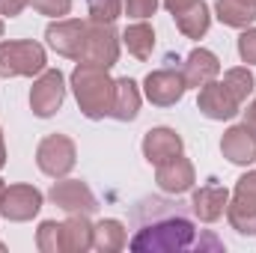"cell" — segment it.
<instances>
[{"label": "cell", "instance_id": "6da1fadb", "mask_svg": "<svg viewBox=\"0 0 256 253\" xmlns=\"http://www.w3.org/2000/svg\"><path fill=\"white\" fill-rule=\"evenodd\" d=\"M194 224L179 212V208H167L164 214H158L155 220L143 224L134 238L128 242V248L134 253H170V250H188L194 244Z\"/></svg>", "mask_w": 256, "mask_h": 253}, {"label": "cell", "instance_id": "2e32d148", "mask_svg": "<svg viewBox=\"0 0 256 253\" xmlns=\"http://www.w3.org/2000/svg\"><path fill=\"white\" fill-rule=\"evenodd\" d=\"M182 149H185L182 137L167 126L149 128L146 137H143V158H146L149 164H155V167L164 164V161L173 158V155H182Z\"/></svg>", "mask_w": 256, "mask_h": 253}, {"label": "cell", "instance_id": "f546056e", "mask_svg": "<svg viewBox=\"0 0 256 253\" xmlns=\"http://www.w3.org/2000/svg\"><path fill=\"white\" fill-rule=\"evenodd\" d=\"M30 0H0V15H6V18H15V15H21L24 12V6H27Z\"/></svg>", "mask_w": 256, "mask_h": 253}, {"label": "cell", "instance_id": "44dd1931", "mask_svg": "<svg viewBox=\"0 0 256 253\" xmlns=\"http://www.w3.org/2000/svg\"><path fill=\"white\" fill-rule=\"evenodd\" d=\"M122 45L128 48L131 57L137 60H149L152 51H155V30L146 24V21H137L122 30Z\"/></svg>", "mask_w": 256, "mask_h": 253}, {"label": "cell", "instance_id": "83f0119b", "mask_svg": "<svg viewBox=\"0 0 256 253\" xmlns=\"http://www.w3.org/2000/svg\"><path fill=\"white\" fill-rule=\"evenodd\" d=\"M30 6L39 15H51V18H63L72 9V0H30Z\"/></svg>", "mask_w": 256, "mask_h": 253}, {"label": "cell", "instance_id": "5b68a950", "mask_svg": "<svg viewBox=\"0 0 256 253\" xmlns=\"http://www.w3.org/2000/svg\"><path fill=\"white\" fill-rule=\"evenodd\" d=\"M120 39L122 36L114 30V24H96V21H90L78 63H92V66H102V68L116 66V60H120Z\"/></svg>", "mask_w": 256, "mask_h": 253}, {"label": "cell", "instance_id": "ffe728a7", "mask_svg": "<svg viewBox=\"0 0 256 253\" xmlns=\"http://www.w3.org/2000/svg\"><path fill=\"white\" fill-rule=\"evenodd\" d=\"M128 244L126 226L116 218H104L98 224H92V250L98 253H116Z\"/></svg>", "mask_w": 256, "mask_h": 253}, {"label": "cell", "instance_id": "4fadbf2b", "mask_svg": "<svg viewBox=\"0 0 256 253\" xmlns=\"http://www.w3.org/2000/svg\"><path fill=\"white\" fill-rule=\"evenodd\" d=\"M155 182L164 194H188L196 182V173H194V164L185 155H173L167 158L164 164L155 167Z\"/></svg>", "mask_w": 256, "mask_h": 253}, {"label": "cell", "instance_id": "7a4b0ae2", "mask_svg": "<svg viewBox=\"0 0 256 253\" xmlns=\"http://www.w3.org/2000/svg\"><path fill=\"white\" fill-rule=\"evenodd\" d=\"M72 92L86 120H104L114 108V78L108 68L92 63H78L72 72Z\"/></svg>", "mask_w": 256, "mask_h": 253}, {"label": "cell", "instance_id": "4dcf8cb0", "mask_svg": "<svg viewBox=\"0 0 256 253\" xmlns=\"http://www.w3.org/2000/svg\"><path fill=\"white\" fill-rule=\"evenodd\" d=\"M200 0H164V6H167V12L176 18V15H182V12H188L191 6H196Z\"/></svg>", "mask_w": 256, "mask_h": 253}, {"label": "cell", "instance_id": "277c9868", "mask_svg": "<svg viewBox=\"0 0 256 253\" xmlns=\"http://www.w3.org/2000/svg\"><path fill=\"white\" fill-rule=\"evenodd\" d=\"M226 220L238 236H256V170H248L226 202Z\"/></svg>", "mask_w": 256, "mask_h": 253}, {"label": "cell", "instance_id": "3957f363", "mask_svg": "<svg viewBox=\"0 0 256 253\" xmlns=\"http://www.w3.org/2000/svg\"><path fill=\"white\" fill-rule=\"evenodd\" d=\"M45 48L33 39L0 42V78H33L45 72Z\"/></svg>", "mask_w": 256, "mask_h": 253}, {"label": "cell", "instance_id": "603a6c76", "mask_svg": "<svg viewBox=\"0 0 256 253\" xmlns=\"http://www.w3.org/2000/svg\"><path fill=\"white\" fill-rule=\"evenodd\" d=\"M214 12H218V18L226 27H238V30L250 27L256 21V9L248 6V3H242V0H218L214 3Z\"/></svg>", "mask_w": 256, "mask_h": 253}, {"label": "cell", "instance_id": "1f68e13d", "mask_svg": "<svg viewBox=\"0 0 256 253\" xmlns=\"http://www.w3.org/2000/svg\"><path fill=\"white\" fill-rule=\"evenodd\" d=\"M244 122H248V126H254V128H256V98H254V102H250V108H248V120H244Z\"/></svg>", "mask_w": 256, "mask_h": 253}, {"label": "cell", "instance_id": "8992f818", "mask_svg": "<svg viewBox=\"0 0 256 253\" xmlns=\"http://www.w3.org/2000/svg\"><path fill=\"white\" fill-rule=\"evenodd\" d=\"M74 161H78V149L74 140L66 134H48L36 149V164L51 179H66L74 170Z\"/></svg>", "mask_w": 256, "mask_h": 253}, {"label": "cell", "instance_id": "e575fe53", "mask_svg": "<svg viewBox=\"0 0 256 253\" xmlns=\"http://www.w3.org/2000/svg\"><path fill=\"white\" fill-rule=\"evenodd\" d=\"M3 190H6V185H3V179H0V196H3Z\"/></svg>", "mask_w": 256, "mask_h": 253}, {"label": "cell", "instance_id": "836d02e7", "mask_svg": "<svg viewBox=\"0 0 256 253\" xmlns=\"http://www.w3.org/2000/svg\"><path fill=\"white\" fill-rule=\"evenodd\" d=\"M242 3H248V6H254L256 9V0H242Z\"/></svg>", "mask_w": 256, "mask_h": 253}, {"label": "cell", "instance_id": "30bf717a", "mask_svg": "<svg viewBox=\"0 0 256 253\" xmlns=\"http://www.w3.org/2000/svg\"><path fill=\"white\" fill-rule=\"evenodd\" d=\"M185 78L182 72L176 68H158V72H149L146 80H143V96L155 104V108H170L176 102H182L185 96Z\"/></svg>", "mask_w": 256, "mask_h": 253}, {"label": "cell", "instance_id": "f1b7e54d", "mask_svg": "<svg viewBox=\"0 0 256 253\" xmlns=\"http://www.w3.org/2000/svg\"><path fill=\"white\" fill-rule=\"evenodd\" d=\"M238 57L242 63H256V27H244V33L238 36Z\"/></svg>", "mask_w": 256, "mask_h": 253}, {"label": "cell", "instance_id": "cb8c5ba5", "mask_svg": "<svg viewBox=\"0 0 256 253\" xmlns=\"http://www.w3.org/2000/svg\"><path fill=\"white\" fill-rule=\"evenodd\" d=\"M224 84H226V90L244 104L248 102V96L254 92V86H256V78H254V72L248 68V66H236V68H226V74H224Z\"/></svg>", "mask_w": 256, "mask_h": 253}, {"label": "cell", "instance_id": "484cf974", "mask_svg": "<svg viewBox=\"0 0 256 253\" xmlns=\"http://www.w3.org/2000/svg\"><path fill=\"white\" fill-rule=\"evenodd\" d=\"M90 21L96 24H114L122 15V0H86Z\"/></svg>", "mask_w": 256, "mask_h": 253}, {"label": "cell", "instance_id": "ac0fdd59", "mask_svg": "<svg viewBox=\"0 0 256 253\" xmlns=\"http://www.w3.org/2000/svg\"><path fill=\"white\" fill-rule=\"evenodd\" d=\"M140 114V90L131 78H120L114 80V108H110V116L120 120V122H131L137 120Z\"/></svg>", "mask_w": 256, "mask_h": 253}, {"label": "cell", "instance_id": "8d00e7d4", "mask_svg": "<svg viewBox=\"0 0 256 253\" xmlns=\"http://www.w3.org/2000/svg\"><path fill=\"white\" fill-rule=\"evenodd\" d=\"M0 36H3V21H0Z\"/></svg>", "mask_w": 256, "mask_h": 253}, {"label": "cell", "instance_id": "7c38bea8", "mask_svg": "<svg viewBox=\"0 0 256 253\" xmlns=\"http://www.w3.org/2000/svg\"><path fill=\"white\" fill-rule=\"evenodd\" d=\"M196 108H200V114H202V116L224 122V120H232V116L242 110V102L226 90V84H224V80H208L206 86H200Z\"/></svg>", "mask_w": 256, "mask_h": 253}, {"label": "cell", "instance_id": "ba28073f", "mask_svg": "<svg viewBox=\"0 0 256 253\" xmlns=\"http://www.w3.org/2000/svg\"><path fill=\"white\" fill-rule=\"evenodd\" d=\"M48 200L54 206H60L66 214H96V208H98L96 194L80 179H57L54 188L48 190Z\"/></svg>", "mask_w": 256, "mask_h": 253}, {"label": "cell", "instance_id": "8fae6325", "mask_svg": "<svg viewBox=\"0 0 256 253\" xmlns=\"http://www.w3.org/2000/svg\"><path fill=\"white\" fill-rule=\"evenodd\" d=\"M86 24L90 21H80V18H57V21L48 24L45 39L60 57L78 60L80 48H84V39H86Z\"/></svg>", "mask_w": 256, "mask_h": 253}, {"label": "cell", "instance_id": "e0dca14e", "mask_svg": "<svg viewBox=\"0 0 256 253\" xmlns=\"http://www.w3.org/2000/svg\"><path fill=\"white\" fill-rule=\"evenodd\" d=\"M220 74V60L214 51L208 48H194L191 54L185 57V66H182V78H185V86H206L208 80H218Z\"/></svg>", "mask_w": 256, "mask_h": 253}, {"label": "cell", "instance_id": "d6a6232c", "mask_svg": "<svg viewBox=\"0 0 256 253\" xmlns=\"http://www.w3.org/2000/svg\"><path fill=\"white\" fill-rule=\"evenodd\" d=\"M6 167V143H3V131H0V170Z\"/></svg>", "mask_w": 256, "mask_h": 253}, {"label": "cell", "instance_id": "d6986e66", "mask_svg": "<svg viewBox=\"0 0 256 253\" xmlns=\"http://www.w3.org/2000/svg\"><path fill=\"white\" fill-rule=\"evenodd\" d=\"M92 250V224L90 214H68L63 220V253Z\"/></svg>", "mask_w": 256, "mask_h": 253}, {"label": "cell", "instance_id": "5bb4252c", "mask_svg": "<svg viewBox=\"0 0 256 253\" xmlns=\"http://www.w3.org/2000/svg\"><path fill=\"white\" fill-rule=\"evenodd\" d=\"M220 152L230 164H238V167H248L256 161V128L242 122V126H232L224 131V140H220Z\"/></svg>", "mask_w": 256, "mask_h": 253}, {"label": "cell", "instance_id": "4316f807", "mask_svg": "<svg viewBox=\"0 0 256 253\" xmlns=\"http://www.w3.org/2000/svg\"><path fill=\"white\" fill-rule=\"evenodd\" d=\"M122 6H126V15H128V18L146 21V18H152V15H155L158 0H122Z\"/></svg>", "mask_w": 256, "mask_h": 253}, {"label": "cell", "instance_id": "7402d4cb", "mask_svg": "<svg viewBox=\"0 0 256 253\" xmlns=\"http://www.w3.org/2000/svg\"><path fill=\"white\" fill-rule=\"evenodd\" d=\"M176 27H179V33L188 36V39H202V36L208 33V27H212V12H208L206 0H200L196 6L188 9V12L176 15Z\"/></svg>", "mask_w": 256, "mask_h": 253}, {"label": "cell", "instance_id": "d4e9b609", "mask_svg": "<svg viewBox=\"0 0 256 253\" xmlns=\"http://www.w3.org/2000/svg\"><path fill=\"white\" fill-rule=\"evenodd\" d=\"M36 248L42 253H63V224L42 220L36 230Z\"/></svg>", "mask_w": 256, "mask_h": 253}, {"label": "cell", "instance_id": "9a60e30c", "mask_svg": "<svg viewBox=\"0 0 256 253\" xmlns=\"http://www.w3.org/2000/svg\"><path fill=\"white\" fill-rule=\"evenodd\" d=\"M226 202H230V190L212 179V182H206L200 190H194L191 212L202 220V224H214V220H220V218H224Z\"/></svg>", "mask_w": 256, "mask_h": 253}, {"label": "cell", "instance_id": "52a82bcc", "mask_svg": "<svg viewBox=\"0 0 256 253\" xmlns=\"http://www.w3.org/2000/svg\"><path fill=\"white\" fill-rule=\"evenodd\" d=\"M66 102V78L60 68H45L30 90V110L42 120L54 116Z\"/></svg>", "mask_w": 256, "mask_h": 253}, {"label": "cell", "instance_id": "9c48e42d", "mask_svg": "<svg viewBox=\"0 0 256 253\" xmlns=\"http://www.w3.org/2000/svg\"><path fill=\"white\" fill-rule=\"evenodd\" d=\"M45 196L42 190L33 188V185H9L0 196V214L12 224H24V220H33L42 208Z\"/></svg>", "mask_w": 256, "mask_h": 253}, {"label": "cell", "instance_id": "d590c367", "mask_svg": "<svg viewBox=\"0 0 256 253\" xmlns=\"http://www.w3.org/2000/svg\"><path fill=\"white\" fill-rule=\"evenodd\" d=\"M0 250H6V244H3V242H0Z\"/></svg>", "mask_w": 256, "mask_h": 253}]
</instances>
